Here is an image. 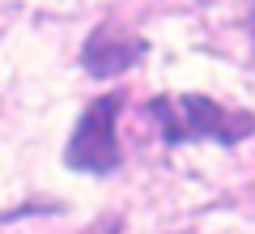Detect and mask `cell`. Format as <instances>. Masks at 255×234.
I'll use <instances>...</instances> for the list:
<instances>
[{"instance_id": "6da1fadb", "label": "cell", "mask_w": 255, "mask_h": 234, "mask_svg": "<svg viewBox=\"0 0 255 234\" xmlns=\"http://www.w3.org/2000/svg\"><path fill=\"white\" fill-rule=\"evenodd\" d=\"M149 115L162 124L166 145H187V141H217L238 145L243 136L255 132L251 111H230L204 94H179V98H153Z\"/></svg>"}, {"instance_id": "7a4b0ae2", "label": "cell", "mask_w": 255, "mask_h": 234, "mask_svg": "<svg viewBox=\"0 0 255 234\" xmlns=\"http://www.w3.org/2000/svg\"><path fill=\"white\" fill-rule=\"evenodd\" d=\"M119 94H102L90 107L81 111L73 136H68V149H64V162L73 171L85 175H111L119 166V136H115V115H119Z\"/></svg>"}, {"instance_id": "3957f363", "label": "cell", "mask_w": 255, "mask_h": 234, "mask_svg": "<svg viewBox=\"0 0 255 234\" xmlns=\"http://www.w3.org/2000/svg\"><path fill=\"white\" fill-rule=\"evenodd\" d=\"M140 55H145V38L107 21V26H98L90 38H85L81 68L90 72V77H119V72H128Z\"/></svg>"}, {"instance_id": "277c9868", "label": "cell", "mask_w": 255, "mask_h": 234, "mask_svg": "<svg viewBox=\"0 0 255 234\" xmlns=\"http://www.w3.org/2000/svg\"><path fill=\"white\" fill-rule=\"evenodd\" d=\"M251 30H255V9H251Z\"/></svg>"}]
</instances>
